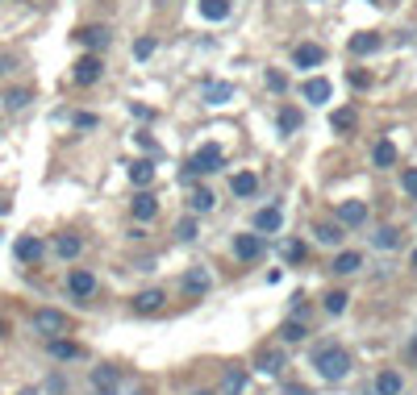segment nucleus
Listing matches in <instances>:
<instances>
[{"mask_svg":"<svg viewBox=\"0 0 417 395\" xmlns=\"http://www.w3.org/2000/svg\"><path fill=\"white\" fill-rule=\"evenodd\" d=\"M380 34H368V30H363V34H351V54H375V50H380Z\"/></svg>","mask_w":417,"mask_h":395,"instance_id":"nucleus-20","label":"nucleus"},{"mask_svg":"<svg viewBox=\"0 0 417 395\" xmlns=\"http://www.w3.org/2000/svg\"><path fill=\"white\" fill-rule=\"evenodd\" d=\"M284 395H309V387H288Z\"/></svg>","mask_w":417,"mask_h":395,"instance_id":"nucleus-45","label":"nucleus"},{"mask_svg":"<svg viewBox=\"0 0 417 395\" xmlns=\"http://www.w3.org/2000/svg\"><path fill=\"white\" fill-rule=\"evenodd\" d=\"M279 225H284V213H279L276 204H267V208L255 213V233H276Z\"/></svg>","mask_w":417,"mask_h":395,"instance_id":"nucleus-12","label":"nucleus"},{"mask_svg":"<svg viewBox=\"0 0 417 395\" xmlns=\"http://www.w3.org/2000/svg\"><path fill=\"white\" fill-rule=\"evenodd\" d=\"M313 366H318V375H322L325 383H338V379L351 375V353L342 350V346H322V350L313 353Z\"/></svg>","mask_w":417,"mask_h":395,"instance_id":"nucleus-1","label":"nucleus"},{"mask_svg":"<svg viewBox=\"0 0 417 395\" xmlns=\"http://www.w3.org/2000/svg\"><path fill=\"white\" fill-rule=\"evenodd\" d=\"M346 304H351V296H346L342 287H334V291L325 296V312H330V316H342V312H346Z\"/></svg>","mask_w":417,"mask_h":395,"instance_id":"nucleus-30","label":"nucleus"},{"mask_svg":"<svg viewBox=\"0 0 417 395\" xmlns=\"http://www.w3.org/2000/svg\"><path fill=\"white\" fill-rule=\"evenodd\" d=\"M230 96H234L230 84H209V88H205V100H209V104H226Z\"/></svg>","mask_w":417,"mask_h":395,"instance_id":"nucleus-33","label":"nucleus"},{"mask_svg":"<svg viewBox=\"0 0 417 395\" xmlns=\"http://www.w3.org/2000/svg\"><path fill=\"white\" fill-rule=\"evenodd\" d=\"M230 192L246 200V196H255V192H259V179L250 175V171H238V175H230Z\"/></svg>","mask_w":417,"mask_h":395,"instance_id":"nucleus-19","label":"nucleus"},{"mask_svg":"<svg viewBox=\"0 0 417 395\" xmlns=\"http://www.w3.org/2000/svg\"><path fill=\"white\" fill-rule=\"evenodd\" d=\"M371 163H375V167H392V163H397V146H392L388 137H380L375 150H371Z\"/></svg>","mask_w":417,"mask_h":395,"instance_id":"nucleus-23","label":"nucleus"},{"mask_svg":"<svg viewBox=\"0 0 417 395\" xmlns=\"http://www.w3.org/2000/svg\"><path fill=\"white\" fill-rule=\"evenodd\" d=\"M130 213H134V220H155V213H159V200H155L146 187H138V196L130 200Z\"/></svg>","mask_w":417,"mask_h":395,"instance_id":"nucleus-9","label":"nucleus"},{"mask_svg":"<svg viewBox=\"0 0 417 395\" xmlns=\"http://www.w3.org/2000/svg\"><path fill=\"white\" fill-rule=\"evenodd\" d=\"M92 387H121V370H117V366H96Z\"/></svg>","mask_w":417,"mask_h":395,"instance_id":"nucleus-26","label":"nucleus"},{"mask_svg":"<svg viewBox=\"0 0 417 395\" xmlns=\"http://www.w3.org/2000/svg\"><path fill=\"white\" fill-rule=\"evenodd\" d=\"M130 183H134V187H150V183H155V158L130 163Z\"/></svg>","mask_w":417,"mask_h":395,"instance_id":"nucleus-16","label":"nucleus"},{"mask_svg":"<svg viewBox=\"0 0 417 395\" xmlns=\"http://www.w3.org/2000/svg\"><path fill=\"white\" fill-rule=\"evenodd\" d=\"M375 246H380V250H397V246H401V229H392V225H384V229L375 233Z\"/></svg>","mask_w":417,"mask_h":395,"instance_id":"nucleus-31","label":"nucleus"},{"mask_svg":"<svg viewBox=\"0 0 417 395\" xmlns=\"http://www.w3.org/2000/svg\"><path fill=\"white\" fill-rule=\"evenodd\" d=\"M313 233H318V242H325V246H338V242L346 237V225H334V220H325V225H318Z\"/></svg>","mask_w":417,"mask_h":395,"instance_id":"nucleus-25","label":"nucleus"},{"mask_svg":"<svg viewBox=\"0 0 417 395\" xmlns=\"http://www.w3.org/2000/svg\"><path fill=\"white\" fill-rule=\"evenodd\" d=\"M330 130L334 133L355 130V108H334V113H330Z\"/></svg>","mask_w":417,"mask_h":395,"instance_id":"nucleus-28","label":"nucleus"},{"mask_svg":"<svg viewBox=\"0 0 417 395\" xmlns=\"http://www.w3.org/2000/svg\"><path fill=\"white\" fill-rule=\"evenodd\" d=\"M401 187L417 200V167H405V171H401Z\"/></svg>","mask_w":417,"mask_h":395,"instance_id":"nucleus-38","label":"nucleus"},{"mask_svg":"<svg viewBox=\"0 0 417 395\" xmlns=\"http://www.w3.org/2000/svg\"><path fill=\"white\" fill-rule=\"evenodd\" d=\"M80 250H84V237H80V233H59V237H54V254H59V258L71 263V258H80Z\"/></svg>","mask_w":417,"mask_h":395,"instance_id":"nucleus-10","label":"nucleus"},{"mask_svg":"<svg viewBox=\"0 0 417 395\" xmlns=\"http://www.w3.org/2000/svg\"><path fill=\"white\" fill-rule=\"evenodd\" d=\"M196 395H217V391H196Z\"/></svg>","mask_w":417,"mask_h":395,"instance_id":"nucleus-49","label":"nucleus"},{"mask_svg":"<svg viewBox=\"0 0 417 395\" xmlns=\"http://www.w3.org/2000/svg\"><path fill=\"white\" fill-rule=\"evenodd\" d=\"M246 391V370L242 366H230L226 375H222V395H242Z\"/></svg>","mask_w":417,"mask_h":395,"instance_id":"nucleus-18","label":"nucleus"},{"mask_svg":"<svg viewBox=\"0 0 417 395\" xmlns=\"http://www.w3.org/2000/svg\"><path fill=\"white\" fill-rule=\"evenodd\" d=\"M301 258H305V242H296V237L284 242V263H301Z\"/></svg>","mask_w":417,"mask_h":395,"instance_id":"nucleus-36","label":"nucleus"},{"mask_svg":"<svg viewBox=\"0 0 417 395\" xmlns=\"http://www.w3.org/2000/svg\"><path fill=\"white\" fill-rule=\"evenodd\" d=\"M92 395H121V387H92Z\"/></svg>","mask_w":417,"mask_h":395,"instance_id":"nucleus-44","label":"nucleus"},{"mask_svg":"<svg viewBox=\"0 0 417 395\" xmlns=\"http://www.w3.org/2000/svg\"><path fill=\"white\" fill-rule=\"evenodd\" d=\"M279 130L284 133L301 130V113H296V108H279Z\"/></svg>","mask_w":417,"mask_h":395,"instance_id":"nucleus-35","label":"nucleus"},{"mask_svg":"<svg viewBox=\"0 0 417 395\" xmlns=\"http://www.w3.org/2000/svg\"><path fill=\"white\" fill-rule=\"evenodd\" d=\"M209 283H213V279H209V270H205V266H192V270L184 275V291H188V296H205V291H209Z\"/></svg>","mask_w":417,"mask_h":395,"instance_id":"nucleus-13","label":"nucleus"},{"mask_svg":"<svg viewBox=\"0 0 417 395\" xmlns=\"http://www.w3.org/2000/svg\"><path fill=\"white\" fill-rule=\"evenodd\" d=\"M363 220H368V204H363V200H342V204H338V225L359 229Z\"/></svg>","mask_w":417,"mask_h":395,"instance_id":"nucleus-8","label":"nucleus"},{"mask_svg":"<svg viewBox=\"0 0 417 395\" xmlns=\"http://www.w3.org/2000/svg\"><path fill=\"white\" fill-rule=\"evenodd\" d=\"M234 254H238L242 263L263 258V233H238V237H234Z\"/></svg>","mask_w":417,"mask_h":395,"instance_id":"nucleus-6","label":"nucleus"},{"mask_svg":"<svg viewBox=\"0 0 417 395\" xmlns=\"http://www.w3.org/2000/svg\"><path fill=\"white\" fill-rule=\"evenodd\" d=\"M279 337H284V341H305V337H309V329H305L301 320H284V329H279Z\"/></svg>","mask_w":417,"mask_h":395,"instance_id":"nucleus-32","label":"nucleus"},{"mask_svg":"<svg viewBox=\"0 0 417 395\" xmlns=\"http://www.w3.org/2000/svg\"><path fill=\"white\" fill-rule=\"evenodd\" d=\"M71 121H75V130H96V125H100V121H96L92 113H75Z\"/></svg>","mask_w":417,"mask_h":395,"instance_id":"nucleus-41","label":"nucleus"},{"mask_svg":"<svg viewBox=\"0 0 417 395\" xmlns=\"http://www.w3.org/2000/svg\"><path fill=\"white\" fill-rule=\"evenodd\" d=\"M230 0H200V17H205V21H226V17H230Z\"/></svg>","mask_w":417,"mask_h":395,"instance_id":"nucleus-21","label":"nucleus"},{"mask_svg":"<svg viewBox=\"0 0 417 395\" xmlns=\"http://www.w3.org/2000/svg\"><path fill=\"white\" fill-rule=\"evenodd\" d=\"M176 233H180V242H196V233H200V229H196V220H192V217H184Z\"/></svg>","mask_w":417,"mask_h":395,"instance_id":"nucleus-39","label":"nucleus"},{"mask_svg":"<svg viewBox=\"0 0 417 395\" xmlns=\"http://www.w3.org/2000/svg\"><path fill=\"white\" fill-rule=\"evenodd\" d=\"M305 96H309L313 104H322V100H330V84H325V80H309V84H305Z\"/></svg>","mask_w":417,"mask_h":395,"instance_id":"nucleus-34","label":"nucleus"},{"mask_svg":"<svg viewBox=\"0 0 417 395\" xmlns=\"http://www.w3.org/2000/svg\"><path fill=\"white\" fill-rule=\"evenodd\" d=\"M67 291H71L80 304H88V296L96 291V275L92 270H84V266H75V270L67 275Z\"/></svg>","mask_w":417,"mask_h":395,"instance_id":"nucleus-5","label":"nucleus"},{"mask_svg":"<svg viewBox=\"0 0 417 395\" xmlns=\"http://www.w3.org/2000/svg\"><path fill=\"white\" fill-rule=\"evenodd\" d=\"M138 146H142V150H150V154H159V146H155V137H150V133H138Z\"/></svg>","mask_w":417,"mask_h":395,"instance_id":"nucleus-43","label":"nucleus"},{"mask_svg":"<svg viewBox=\"0 0 417 395\" xmlns=\"http://www.w3.org/2000/svg\"><path fill=\"white\" fill-rule=\"evenodd\" d=\"M359 266H363V254H359V250H342V254L334 258V270H338V275H355Z\"/></svg>","mask_w":417,"mask_h":395,"instance_id":"nucleus-24","label":"nucleus"},{"mask_svg":"<svg viewBox=\"0 0 417 395\" xmlns=\"http://www.w3.org/2000/svg\"><path fill=\"white\" fill-rule=\"evenodd\" d=\"M351 84H355V88H368L371 75H368V71H351Z\"/></svg>","mask_w":417,"mask_h":395,"instance_id":"nucleus-42","label":"nucleus"},{"mask_svg":"<svg viewBox=\"0 0 417 395\" xmlns=\"http://www.w3.org/2000/svg\"><path fill=\"white\" fill-rule=\"evenodd\" d=\"M405 391V379L397 370H380L375 375V395H401Z\"/></svg>","mask_w":417,"mask_h":395,"instance_id":"nucleus-15","label":"nucleus"},{"mask_svg":"<svg viewBox=\"0 0 417 395\" xmlns=\"http://www.w3.org/2000/svg\"><path fill=\"white\" fill-rule=\"evenodd\" d=\"M75 38H80V42L88 46V50H104V46L113 42V38H109V30H104V25H84V30H80V34H75Z\"/></svg>","mask_w":417,"mask_h":395,"instance_id":"nucleus-14","label":"nucleus"},{"mask_svg":"<svg viewBox=\"0 0 417 395\" xmlns=\"http://www.w3.org/2000/svg\"><path fill=\"white\" fill-rule=\"evenodd\" d=\"M322 58H325V50L318 42H301L292 50V63H296V67H322Z\"/></svg>","mask_w":417,"mask_h":395,"instance_id":"nucleus-11","label":"nucleus"},{"mask_svg":"<svg viewBox=\"0 0 417 395\" xmlns=\"http://www.w3.org/2000/svg\"><path fill=\"white\" fill-rule=\"evenodd\" d=\"M17 395H38V391H34V387H25V391H17Z\"/></svg>","mask_w":417,"mask_h":395,"instance_id":"nucleus-46","label":"nucleus"},{"mask_svg":"<svg viewBox=\"0 0 417 395\" xmlns=\"http://www.w3.org/2000/svg\"><path fill=\"white\" fill-rule=\"evenodd\" d=\"M4 333H8V329H4V320H0V337H4Z\"/></svg>","mask_w":417,"mask_h":395,"instance_id":"nucleus-48","label":"nucleus"},{"mask_svg":"<svg viewBox=\"0 0 417 395\" xmlns=\"http://www.w3.org/2000/svg\"><path fill=\"white\" fill-rule=\"evenodd\" d=\"M259 370H263V375H279V370H284V353L279 350H263L259 353Z\"/></svg>","mask_w":417,"mask_h":395,"instance_id":"nucleus-29","label":"nucleus"},{"mask_svg":"<svg viewBox=\"0 0 417 395\" xmlns=\"http://www.w3.org/2000/svg\"><path fill=\"white\" fill-rule=\"evenodd\" d=\"M163 300H167V296H163L159 287H155V291H138V296H134V312H138V316H150V312L163 308Z\"/></svg>","mask_w":417,"mask_h":395,"instance_id":"nucleus-17","label":"nucleus"},{"mask_svg":"<svg viewBox=\"0 0 417 395\" xmlns=\"http://www.w3.org/2000/svg\"><path fill=\"white\" fill-rule=\"evenodd\" d=\"M155 54V38H138L134 42V58H150Z\"/></svg>","mask_w":417,"mask_h":395,"instance_id":"nucleus-40","label":"nucleus"},{"mask_svg":"<svg viewBox=\"0 0 417 395\" xmlns=\"http://www.w3.org/2000/svg\"><path fill=\"white\" fill-rule=\"evenodd\" d=\"M222 163H226V154H222V146L217 142H205L192 158H188L184 167V183H192L196 175H213V171H222Z\"/></svg>","mask_w":417,"mask_h":395,"instance_id":"nucleus-2","label":"nucleus"},{"mask_svg":"<svg viewBox=\"0 0 417 395\" xmlns=\"http://www.w3.org/2000/svg\"><path fill=\"white\" fill-rule=\"evenodd\" d=\"M47 350L54 353V358H63V362H71V358H84V350H80L75 341H63V337H50Z\"/></svg>","mask_w":417,"mask_h":395,"instance_id":"nucleus-22","label":"nucleus"},{"mask_svg":"<svg viewBox=\"0 0 417 395\" xmlns=\"http://www.w3.org/2000/svg\"><path fill=\"white\" fill-rule=\"evenodd\" d=\"M100 75H104V63H100V54H84V58L75 63V71H71V80H75L80 88H92Z\"/></svg>","mask_w":417,"mask_h":395,"instance_id":"nucleus-4","label":"nucleus"},{"mask_svg":"<svg viewBox=\"0 0 417 395\" xmlns=\"http://www.w3.org/2000/svg\"><path fill=\"white\" fill-rule=\"evenodd\" d=\"M13 254H17V263H42V254H47V246H42V237H34V233H25V237H17V246H13Z\"/></svg>","mask_w":417,"mask_h":395,"instance_id":"nucleus-7","label":"nucleus"},{"mask_svg":"<svg viewBox=\"0 0 417 395\" xmlns=\"http://www.w3.org/2000/svg\"><path fill=\"white\" fill-rule=\"evenodd\" d=\"M4 104H8V108H25V104H30V92H25V88H13L8 96H4Z\"/></svg>","mask_w":417,"mask_h":395,"instance_id":"nucleus-37","label":"nucleus"},{"mask_svg":"<svg viewBox=\"0 0 417 395\" xmlns=\"http://www.w3.org/2000/svg\"><path fill=\"white\" fill-rule=\"evenodd\" d=\"M34 329L47 333V337H63V333H67V316H63L59 308H38V312H34Z\"/></svg>","mask_w":417,"mask_h":395,"instance_id":"nucleus-3","label":"nucleus"},{"mask_svg":"<svg viewBox=\"0 0 417 395\" xmlns=\"http://www.w3.org/2000/svg\"><path fill=\"white\" fill-rule=\"evenodd\" d=\"M409 263H413V270H417V250H413V254H409Z\"/></svg>","mask_w":417,"mask_h":395,"instance_id":"nucleus-47","label":"nucleus"},{"mask_svg":"<svg viewBox=\"0 0 417 395\" xmlns=\"http://www.w3.org/2000/svg\"><path fill=\"white\" fill-rule=\"evenodd\" d=\"M188 204H192V213H209V208L217 204V196H213L209 187H192V196H188Z\"/></svg>","mask_w":417,"mask_h":395,"instance_id":"nucleus-27","label":"nucleus"}]
</instances>
